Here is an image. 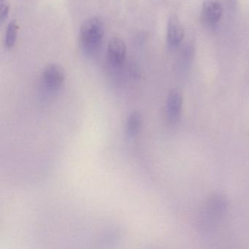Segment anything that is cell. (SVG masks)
I'll return each instance as SVG.
<instances>
[{
	"mask_svg": "<svg viewBox=\"0 0 249 249\" xmlns=\"http://www.w3.org/2000/svg\"><path fill=\"white\" fill-rule=\"evenodd\" d=\"M105 36V26L99 17L86 20L80 29L78 43L81 52L87 57L95 56L102 45Z\"/></svg>",
	"mask_w": 249,
	"mask_h": 249,
	"instance_id": "obj_1",
	"label": "cell"
},
{
	"mask_svg": "<svg viewBox=\"0 0 249 249\" xmlns=\"http://www.w3.org/2000/svg\"><path fill=\"white\" fill-rule=\"evenodd\" d=\"M222 13L221 2L218 0H207L201 10V24L208 28H213L221 20Z\"/></svg>",
	"mask_w": 249,
	"mask_h": 249,
	"instance_id": "obj_2",
	"label": "cell"
},
{
	"mask_svg": "<svg viewBox=\"0 0 249 249\" xmlns=\"http://www.w3.org/2000/svg\"><path fill=\"white\" fill-rule=\"evenodd\" d=\"M65 75L62 67L56 64H50L45 68L42 75V81L45 89L49 91H56L65 82Z\"/></svg>",
	"mask_w": 249,
	"mask_h": 249,
	"instance_id": "obj_3",
	"label": "cell"
},
{
	"mask_svg": "<svg viewBox=\"0 0 249 249\" xmlns=\"http://www.w3.org/2000/svg\"><path fill=\"white\" fill-rule=\"evenodd\" d=\"M184 37V29L176 16L172 15L169 18L167 28V46L170 51L178 48Z\"/></svg>",
	"mask_w": 249,
	"mask_h": 249,
	"instance_id": "obj_4",
	"label": "cell"
},
{
	"mask_svg": "<svg viewBox=\"0 0 249 249\" xmlns=\"http://www.w3.org/2000/svg\"><path fill=\"white\" fill-rule=\"evenodd\" d=\"M107 57L112 66H122L124 64L126 58V46L123 40L119 37L110 39L107 45Z\"/></svg>",
	"mask_w": 249,
	"mask_h": 249,
	"instance_id": "obj_5",
	"label": "cell"
},
{
	"mask_svg": "<svg viewBox=\"0 0 249 249\" xmlns=\"http://www.w3.org/2000/svg\"><path fill=\"white\" fill-rule=\"evenodd\" d=\"M183 98L180 92L173 90L169 94L167 101V113L170 122H177L181 112Z\"/></svg>",
	"mask_w": 249,
	"mask_h": 249,
	"instance_id": "obj_6",
	"label": "cell"
},
{
	"mask_svg": "<svg viewBox=\"0 0 249 249\" xmlns=\"http://www.w3.org/2000/svg\"><path fill=\"white\" fill-rule=\"evenodd\" d=\"M18 27L15 20L10 21L7 27L5 37V46L8 50H11L15 46L18 37Z\"/></svg>",
	"mask_w": 249,
	"mask_h": 249,
	"instance_id": "obj_7",
	"label": "cell"
},
{
	"mask_svg": "<svg viewBox=\"0 0 249 249\" xmlns=\"http://www.w3.org/2000/svg\"><path fill=\"white\" fill-rule=\"evenodd\" d=\"M142 118L138 112H133L129 115L126 122V133L129 137L135 136L141 129Z\"/></svg>",
	"mask_w": 249,
	"mask_h": 249,
	"instance_id": "obj_8",
	"label": "cell"
},
{
	"mask_svg": "<svg viewBox=\"0 0 249 249\" xmlns=\"http://www.w3.org/2000/svg\"><path fill=\"white\" fill-rule=\"evenodd\" d=\"M227 203L226 199L223 196H215L211 198L208 202V209L211 214L215 216L221 215L227 209Z\"/></svg>",
	"mask_w": 249,
	"mask_h": 249,
	"instance_id": "obj_9",
	"label": "cell"
},
{
	"mask_svg": "<svg viewBox=\"0 0 249 249\" xmlns=\"http://www.w3.org/2000/svg\"><path fill=\"white\" fill-rule=\"evenodd\" d=\"M0 20L3 23L9 15L10 5L7 0H0Z\"/></svg>",
	"mask_w": 249,
	"mask_h": 249,
	"instance_id": "obj_10",
	"label": "cell"
},
{
	"mask_svg": "<svg viewBox=\"0 0 249 249\" xmlns=\"http://www.w3.org/2000/svg\"><path fill=\"white\" fill-rule=\"evenodd\" d=\"M225 1V5L229 11H234L237 6L238 0H224Z\"/></svg>",
	"mask_w": 249,
	"mask_h": 249,
	"instance_id": "obj_11",
	"label": "cell"
}]
</instances>
